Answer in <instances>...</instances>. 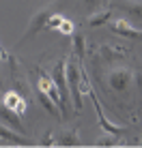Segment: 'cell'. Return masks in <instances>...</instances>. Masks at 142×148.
Returning a JSON list of instances; mask_svg holds the SVG:
<instances>
[{
	"label": "cell",
	"mask_w": 142,
	"mask_h": 148,
	"mask_svg": "<svg viewBox=\"0 0 142 148\" xmlns=\"http://www.w3.org/2000/svg\"><path fill=\"white\" fill-rule=\"evenodd\" d=\"M65 82H67V92H71V103L73 110L80 112L82 110V92H80V60L78 62H69L65 64Z\"/></svg>",
	"instance_id": "obj_1"
},
{
	"label": "cell",
	"mask_w": 142,
	"mask_h": 148,
	"mask_svg": "<svg viewBox=\"0 0 142 148\" xmlns=\"http://www.w3.org/2000/svg\"><path fill=\"white\" fill-rule=\"evenodd\" d=\"M60 2L63 0H54V2H50V4H45L43 9H39L37 13L30 17V24H28V28H26V32H24V37L19 39V43H24V41H28V39H32L34 34L39 32V30H43L45 28V22H48V17L52 13H56V9L60 7Z\"/></svg>",
	"instance_id": "obj_2"
},
{
	"label": "cell",
	"mask_w": 142,
	"mask_h": 148,
	"mask_svg": "<svg viewBox=\"0 0 142 148\" xmlns=\"http://www.w3.org/2000/svg\"><path fill=\"white\" fill-rule=\"evenodd\" d=\"M37 88L39 90H43L45 95L52 99V103L58 108L60 112V116H67L69 112L65 110V105H63V101H60V92H58V88H56V84H54V79L50 77L48 73H39V82H37Z\"/></svg>",
	"instance_id": "obj_3"
},
{
	"label": "cell",
	"mask_w": 142,
	"mask_h": 148,
	"mask_svg": "<svg viewBox=\"0 0 142 148\" xmlns=\"http://www.w3.org/2000/svg\"><path fill=\"white\" fill-rule=\"evenodd\" d=\"M88 97L93 99V105H95V112H97V118H99V127L105 131V133H114V135H123L125 133V127L123 125H114V122H110L108 120V116L103 114V110H101V103H99V97L95 95V90L90 88V92H88Z\"/></svg>",
	"instance_id": "obj_4"
},
{
	"label": "cell",
	"mask_w": 142,
	"mask_h": 148,
	"mask_svg": "<svg viewBox=\"0 0 142 148\" xmlns=\"http://www.w3.org/2000/svg\"><path fill=\"white\" fill-rule=\"evenodd\" d=\"M2 105H4L7 110L15 112L17 116H24V114H26V110H28V101L24 99L22 92H17V90H9V92H4Z\"/></svg>",
	"instance_id": "obj_5"
},
{
	"label": "cell",
	"mask_w": 142,
	"mask_h": 148,
	"mask_svg": "<svg viewBox=\"0 0 142 148\" xmlns=\"http://www.w3.org/2000/svg\"><path fill=\"white\" fill-rule=\"evenodd\" d=\"M131 79H134V71L131 69H114L112 73L108 75V84L112 86L114 90L123 92L131 86Z\"/></svg>",
	"instance_id": "obj_6"
},
{
	"label": "cell",
	"mask_w": 142,
	"mask_h": 148,
	"mask_svg": "<svg viewBox=\"0 0 142 148\" xmlns=\"http://www.w3.org/2000/svg\"><path fill=\"white\" fill-rule=\"evenodd\" d=\"M65 64H67V58H60L56 64H54V73H52V79L56 84L58 92H60V101H63L65 110H67V82H65ZM69 112V110H67Z\"/></svg>",
	"instance_id": "obj_7"
},
{
	"label": "cell",
	"mask_w": 142,
	"mask_h": 148,
	"mask_svg": "<svg viewBox=\"0 0 142 148\" xmlns=\"http://www.w3.org/2000/svg\"><path fill=\"white\" fill-rule=\"evenodd\" d=\"M110 28H112L116 34H121V37L140 39V28L131 26V24L127 22V19H114V22H110Z\"/></svg>",
	"instance_id": "obj_8"
},
{
	"label": "cell",
	"mask_w": 142,
	"mask_h": 148,
	"mask_svg": "<svg viewBox=\"0 0 142 148\" xmlns=\"http://www.w3.org/2000/svg\"><path fill=\"white\" fill-rule=\"evenodd\" d=\"M56 146H80V131L78 129H67L60 133L56 140Z\"/></svg>",
	"instance_id": "obj_9"
},
{
	"label": "cell",
	"mask_w": 142,
	"mask_h": 148,
	"mask_svg": "<svg viewBox=\"0 0 142 148\" xmlns=\"http://www.w3.org/2000/svg\"><path fill=\"white\" fill-rule=\"evenodd\" d=\"M110 17H112V9H103V11L99 13H93L86 17V24L88 26H101V24H108Z\"/></svg>",
	"instance_id": "obj_10"
},
{
	"label": "cell",
	"mask_w": 142,
	"mask_h": 148,
	"mask_svg": "<svg viewBox=\"0 0 142 148\" xmlns=\"http://www.w3.org/2000/svg\"><path fill=\"white\" fill-rule=\"evenodd\" d=\"M0 137H2V140L13 142V144H17V146H28V140H24V137L19 135V133L11 131L9 127H4V125H0Z\"/></svg>",
	"instance_id": "obj_11"
},
{
	"label": "cell",
	"mask_w": 142,
	"mask_h": 148,
	"mask_svg": "<svg viewBox=\"0 0 142 148\" xmlns=\"http://www.w3.org/2000/svg\"><path fill=\"white\" fill-rule=\"evenodd\" d=\"M37 99H39V103H41V108H43L45 112H48V114L56 116V118L60 116V112H58V108H56V105L52 103V99H50V97L45 95L43 90H39V88H37Z\"/></svg>",
	"instance_id": "obj_12"
},
{
	"label": "cell",
	"mask_w": 142,
	"mask_h": 148,
	"mask_svg": "<svg viewBox=\"0 0 142 148\" xmlns=\"http://www.w3.org/2000/svg\"><path fill=\"white\" fill-rule=\"evenodd\" d=\"M119 7L123 9V11H127L131 13L134 17H140V13H142V7H140V0H123V2H119Z\"/></svg>",
	"instance_id": "obj_13"
},
{
	"label": "cell",
	"mask_w": 142,
	"mask_h": 148,
	"mask_svg": "<svg viewBox=\"0 0 142 148\" xmlns=\"http://www.w3.org/2000/svg\"><path fill=\"white\" fill-rule=\"evenodd\" d=\"M0 116H2V118L7 120V122H11V125L15 127V129H19V131H22V122H19V116L15 114V112L7 110V108L2 105V108H0Z\"/></svg>",
	"instance_id": "obj_14"
},
{
	"label": "cell",
	"mask_w": 142,
	"mask_h": 148,
	"mask_svg": "<svg viewBox=\"0 0 142 148\" xmlns=\"http://www.w3.org/2000/svg\"><path fill=\"white\" fill-rule=\"evenodd\" d=\"M73 37V54L78 56V60H82L84 58V47H86V41H84V37L82 34H71Z\"/></svg>",
	"instance_id": "obj_15"
},
{
	"label": "cell",
	"mask_w": 142,
	"mask_h": 148,
	"mask_svg": "<svg viewBox=\"0 0 142 148\" xmlns=\"http://www.w3.org/2000/svg\"><path fill=\"white\" fill-rule=\"evenodd\" d=\"M56 30H58L60 34H69V37H71V34L75 32V24L71 22V19H67V17H63V22H60V26H58Z\"/></svg>",
	"instance_id": "obj_16"
},
{
	"label": "cell",
	"mask_w": 142,
	"mask_h": 148,
	"mask_svg": "<svg viewBox=\"0 0 142 148\" xmlns=\"http://www.w3.org/2000/svg\"><path fill=\"white\" fill-rule=\"evenodd\" d=\"M60 22H63V15H60V13H52L48 17V22H45V28H48V30H56L60 26Z\"/></svg>",
	"instance_id": "obj_17"
},
{
	"label": "cell",
	"mask_w": 142,
	"mask_h": 148,
	"mask_svg": "<svg viewBox=\"0 0 142 148\" xmlns=\"http://www.w3.org/2000/svg\"><path fill=\"white\" fill-rule=\"evenodd\" d=\"M116 137L119 135H114V133H105L101 140H97V146H114L116 144Z\"/></svg>",
	"instance_id": "obj_18"
},
{
	"label": "cell",
	"mask_w": 142,
	"mask_h": 148,
	"mask_svg": "<svg viewBox=\"0 0 142 148\" xmlns=\"http://www.w3.org/2000/svg\"><path fill=\"white\" fill-rule=\"evenodd\" d=\"M41 146H56V140H54V133H48L45 140L41 142Z\"/></svg>",
	"instance_id": "obj_19"
},
{
	"label": "cell",
	"mask_w": 142,
	"mask_h": 148,
	"mask_svg": "<svg viewBox=\"0 0 142 148\" xmlns=\"http://www.w3.org/2000/svg\"><path fill=\"white\" fill-rule=\"evenodd\" d=\"M84 4H88V7H95V4H99V0H82Z\"/></svg>",
	"instance_id": "obj_20"
}]
</instances>
